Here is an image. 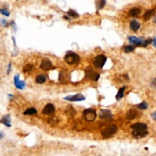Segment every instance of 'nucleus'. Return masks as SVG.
I'll use <instances>...</instances> for the list:
<instances>
[{
	"instance_id": "obj_1",
	"label": "nucleus",
	"mask_w": 156,
	"mask_h": 156,
	"mask_svg": "<svg viewBox=\"0 0 156 156\" xmlns=\"http://www.w3.org/2000/svg\"><path fill=\"white\" fill-rule=\"evenodd\" d=\"M64 60L69 65L77 64L80 62V57L74 52H67L64 57Z\"/></svg>"
},
{
	"instance_id": "obj_2",
	"label": "nucleus",
	"mask_w": 156,
	"mask_h": 156,
	"mask_svg": "<svg viewBox=\"0 0 156 156\" xmlns=\"http://www.w3.org/2000/svg\"><path fill=\"white\" fill-rule=\"evenodd\" d=\"M117 131V127L115 124H111V125L108 126V127H106L102 132H101V134H102L103 137V138H109L110 136H113V134L116 133Z\"/></svg>"
},
{
	"instance_id": "obj_3",
	"label": "nucleus",
	"mask_w": 156,
	"mask_h": 156,
	"mask_svg": "<svg viewBox=\"0 0 156 156\" xmlns=\"http://www.w3.org/2000/svg\"><path fill=\"white\" fill-rule=\"evenodd\" d=\"M83 116H84V119L87 121V122H92L94 120L96 117V112L94 109L89 108L84 110L83 112Z\"/></svg>"
},
{
	"instance_id": "obj_4",
	"label": "nucleus",
	"mask_w": 156,
	"mask_h": 156,
	"mask_svg": "<svg viewBox=\"0 0 156 156\" xmlns=\"http://www.w3.org/2000/svg\"><path fill=\"white\" fill-rule=\"evenodd\" d=\"M106 62H107V57L104 55H103V54H100V55L96 56V57L93 59V63L95 67L98 68V69H101V68L103 67Z\"/></svg>"
},
{
	"instance_id": "obj_5",
	"label": "nucleus",
	"mask_w": 156,
	"mask_h": 156,
	"mask_svg": "<svg viewBox=\"0 0 156 156\" xmlns=\"http://www.w3.org/2000/svg\"><path fill=\"white\" fill-rule=\"evenodd\" d=\"M86 77L90 79L93 80V81H97L100 78V74L98 72H96L95 71H93V69H90V68H87L86 69Z\"/></svg>"
},
{
	"instance_id": "obj_6",
	"label": "nucleus",
	"mask_w": 156,
	"mask_h": 156,
	"mask_svg": "<svg viewBox=\"0 0 156 156\" xmlns=\"http://www.w3.org/2000/svg\"><path fill=\"white\" fill-rule=\"evenodd\" d=\"M128 39L130 43L134 45H136V46H140V45L143 46L144 41H145L143 37H136L135 36H129Z\"/></svg>"
},
{
	"instance_id": "obj_7",
	"label": "nucleus",
	"mask_w": 156,
	"mask_h": 156,
	"mask_svg": "<svg viewBox=\"0 0 156 156\" xmlns=\"http://www.w3.org/2000/svg\"><path fill=\"white\" fill-rule=\"evenodd\" d=\"M65 100L69 101H81L85 100V97L81 94H77V95H72V96H67L64 98Z\"/></svg>"
},
{
	"instance_id": "obj_8",
	"label": "nucleus",
	"mask_w": 156,
	"mask_h": 156,
	"mask_svg": "<svg viewBox=\"0 0 156 156\" xmlns=\"http://www.w3.org/2000/svg\"><path fill=\"white\" fill-rule=\"evenodd\" d=\"M132 134L136 139H142V138L146 136L148 133L146 130H133Z\"/></svg>"
},
{
	"instance_id": "obj_9",
	"label": "nucleus",
	"mask_w": 156,
	"mask_h": 156,
	"mask_svg": "<svg viewBox=\"0 0 156 156\" xmlns=\"http://www.w3.org/2000/svg\"><path fill=\"white\" fill-rule=\"evenodd\" d=\"M40 68L45 71L50 70V69L53 68L52 63H51V62L49 60H44L42 61V63L40 65Z\"/></svg>"
},
{
	"instance_id": "obj_10",
	"label": "nucleus",
	"mask_w": 156,
	"mask_h": 156,
	"mask_svg": "<svg viewBox=\"0 0 156 156\" xmlns=\"http://www.w3.org/2000/svg\"><path fill=\"white\" fill-rule=\"evenodd\" d=\"M99 116L101 119H110V118L112 117V113L110 110L102 109L100 111Z\"/></svg>"
},
{
	"instance_id": "obj_11",
	"label": "nucleus",
	"mask_w": 156,
	"mask_h": 156,
	"mask_svg": "<svg viewBox=\"0 0 156 156\" xmlns=\"http://www.w3.org/2000/svg\"><path fill=\"white\" fill-rule=\"evenodd\" d=\"M54 110H55V108H54V106L52 104H48L44 107L43 110H42V113L46 115L52 114L54 112Z\"/></svg>"
},
{
	"instance_id": "obj_12",
	"label": "nucleus",
	"mask_w": 156,
	"mask_h": 156,
	"mask_svg": "<svg viewBox=\"0 0 156 156\" xmlns=\"http://www.w3.org/2000/svg\"><path fill=\"white\" fill-rule=\"evenodd\" d=\"M14 83L15 85L17 88L19 89H24L25 87V82L23 81H20L19 80V75H17L15 76L14 78Z\"/></svg>"
},
{
	"instance_id": "obj_13",
	"label": "nucleus",
	"mask_w": 156,
	"mask_h": 156,
	"mask_svg": "<svg viewBox=\"0 0 156 156\" xmlns=\"http://www.w3.org/2000/svg\"><path fill=\"white\" fill-rule=\"evenodd\" d=\"M130 128L132 129L133 130H146L147 125L145 123H137L132 124Z\"/></svg>"
},
{
	"instance_id": "obj_14",
	"label": "nucleus",
	"mask_w": 156,
	"mask_h": 156,
	"mask_svg": "<svg viewBox=\"0 0 156 156\" xmlns=\"http://www.w3.org/2000/svg\"><path fill=\"white\" fill-rule=\"evenodd\" d=\"M138 115H139V113L137 110L135 109H130L126 113V118L128 120H133L137 117Z\"/></svg>"
},
{
	"instance_id": "obj_15",
	"label": "nucleus",
	"mask_w": 156,
	"mask_h": 156,
	"mask_svg": "<svg viewBox=\"0 0 156 156\" xmlns=\"http://www.w3.org/2000/svg\"><path fill=\"white\" fill-rule=\"evenodd\" d=\"M0 123L4 124V125L6 126V127H11V118H10L9 115H5V116L1 119Z\"/></svg>"
},
{
	"instance_id": "obj_16",
	"label": "nucleus",
	"mask_w": 156,
	"mask_h": 156,
	"mask_svg": "<svg viewBox=\"0 0 156 156\" xmlns=\"http://www.w3.org/2000/svg\"><path fill=\"white\" fill-rule=\"evenodd\" d=\"M139 28H140L139 22H138L136 20L131 21V22H130V28L132 29V31H137L139 29Z\"/></svg>"
},
{
	"instance_id": "obj_17",
	"label": "nucleus",
	"mask_w": 156,
	"mask_h": 156,
	"mask_svg": "<svg viewBox=\"0 0 156 156\" xmlns=\"http://www.w3.org/2000/svg\"><path fill=\"white\" fill-rule=\"evenodd\" d=\"M141 12V10L138 8H133L129 12V16L131 17H137Z\"/></svg>"
},
{
	"instance_id": "obj_18",
	"label": "nucleus",
	"mask_w": 156,
	"mask_h": 156,
	"mask_svg": "<svg viewBox=\"0 0 156 156\" xmlns=\"http://www.w3.org/2000/svg\"><path fill=\"white\" fill-rule=\"evenodd\" d=\"M46 76L44 75H38L37 77H36V82L38 83V84H43V83H45V81H46Z\"/></svg>"
},
{
	"instance_id": "obj_19",
	"label": "nucleus",
	"mask_w": 156,
	"mask_h": 156,
	"mask_svg": "<svg viewBox=\"0 0 156 156\" xmlns=\"http://www.w3.org/2000/svg\"><path fill=\"white\" fill-rule=\"evenodd\" d=\"M65 112H66V113L68 115V116H72V117L74 116V115H75V113H76L75 110H74V109L71 106H68V107H67Z\"/></svg>"
},
{
	"instance_id": "obj_20",
	"label": "nucleus",
	"mask_w": 156,
	"mask_h": 156,
	"mask_svg": "<svg viewBox=\"0 0 156 156\" xmlns=\"http://www.w3.org/2000/svg\"><path fill=\"white\" fill-rule=\"evenodd\" d=\"M154 9L148 10V11H147L143 16L144 19H145V20H148V19H149L150 18H151V16L154 15Z\"/></svg>"
},
{
	"instance_id": "obj_21",
	"label": "nucleus",
	"mask_w": 156,
	"mask_h": 156,
	"mask_svg": "<svg viewBox=\"0 0 156 156\" xmlns=\"http://www.w3.org/2000/svg\"><path fill=\"white\" fill-rule=\"evenodd\" d=\"M125 86H123V87L121 88L119 90V92H118V94L116 95V100L117 101H119V100L121 99V98H122V97H123L124 95V92H125Z\"/></svg>"
},
{
	"instance_id": "obj_22",
	"label": "nucleus",
	"mask_w": 156,
	"mask_h": 156,
	"mask_svg": "<svg viewBox=\"0 0 156 156\" xmlns=\"http://www.w3.org/2000/svg\"><path fill=\"white\" fill-rule=\"evenodd\" d=\"M23 113L25 115H34V114H36V113H37V110H36L35 108H33V107H31V108L27 109L25 111H24Z\"/></svg>"
},
{
	"instance_id": "obj_23",
	"label": "nucleus",
	"mask_w": 156,
	"mask_h": 156,
	"mask_svg": "<svg viewBox=\"0 0 156 156\" xmlns=\"http://www.w3.org/2000/svg\"><path fill=\"white\" fill-rule=\"evenodd\" d=\"M106 4V1H97L96 2V8H97L98 10L101 9L104 7V5Z\"/></svg>"
},
{
	"instance_id": "obj_24",
	"label": "nucleus",
	"mask_w": 156,
	"mask_h": 156,
	"mask_svg": "<svg viewBox=\"0 0 156 156\" xmlns=\"http://www.w3.org/2000/svg\"><path fill=\"white\" fill-rule=\"evenodd\" d=\"M134 47L132 46V45H129V46H125L123 47V50L125 51V53H131L132 52V51H134Z\"/></svg>"
},
{
	"instance_id": "obj_25",
	"label": "nucleus",
	"mask_w": 156,
	"mask_h": 156,
	"mask_svg": "<svg viewBox=\"0 0 156 156\" xmlns=\"http://www.w3.org/2000/svg\"><path fill=\"white\" fill-rule=\"evenodd\" d=\"M67 15L71 18H77L78 16H79V15L77 14L75 11H74V10H71V9L69 10V11L67 12Z\"/></svg>"
},
{
	"instance_id": "obj_26",
	"label": "nucleus",
	"mask_w": 156,
	"mask_h": 156,
	"mask_svg": "<svg viewBox=\"0 0 156 156\" xmlns=\"http://www.w3.org/2000/svg\"><path fill=\"white\" fill-rule=\"evenodd\" d=\"M137 107H139L140 110H146V109L148 108V104H147L146 102H145V101H144V102L139 104V105L137 106Z\"/></svg>"
},
{
	"instance_id": "obj_27",
	"label": "nucleus",
	"mask_w": 156,
	"mask_h": 156,
	"mask_svg": "<svg viewBox=\"0 0 156 156\" xmlns=\"http://www.w3.org/2000/svg\"><path fill=\"white\" fill-rule=\"evenodd\" d=\"M33 69V66L31 64H28L23 68V72H31V69Z\"/></svg>"
},
{
	"instance_id": "obj_28",
	"label": "nucleus",
	"mask_w": 156,
	"mask_h": 156,
	"mask_svg": "<svg viewBox=\"0 0 156 156\" xmlns=\"http://www.w3.org/2000/svg\"><path fill=\"white\" fill-rule=\"evenodd\" d=\"M0 13L2 15H4L5 16H9V12L8 11V9H0Z\"/></svg>"
},
{
	"instance_id": "obj_29",
	"label": "nucleus",
	"mask_w": 156,
	"mask_h": 156,
	"mask_svg": "<svg viewBox=\"0 0 156 156\" xmlns=\"http://www.w3.org/2000/svg\"><path fill=\"white\" fill-rule=\"evenodd\" d=\"M0 23H1V25H2V26H3V27H7L9 25L8 22H7L5 20V19H2V20L0 21Z\"/></svg>"
},
{
	"instance_id": "obj_30",
	"label": "nucleus",
	"mask_w": 156,
	"mask_h": 156,
	"mask_svg": "<svg viewBox=\"0 0 156 156\" xmlns=\"http://www.w3.org/2000/svg\"><path fill=\"white\" fill-rule=\"evenodd\" d=\"M151 86L152 88H156V78H154V79H152V81H151Z\"/></svg>"
},
{
	"instance_id": "obj_31",
	"label": "nucleus",
	"mask_w": 156,
	"mask_h": 156,
	"mask_svg": "<svg viewBox=\"0 0 156 156\" xmlns=\"http://www.w3.org/2000/svg\"><path fill=\"white\" fill-rule=\"evenodd\" d=\"M151 118H152L154 120H156V112H154V113H151Z\"/></svg>"
},
{
	"instance_id": "obj_32",
	"label": "nucleus",
	"mask_w": 156,
	"mask_h": 156,
	"mask_svg": "<svg viewBox=\"0 0 156 156\" xmlns=\"http://www.w3.org/2000/svg\"><path fill=\"white\" fill-rule=\"evenodd\" d=\"M152 43H153V45H154V47L156 48V37H154V39H153V40H152Z\"/></svg>"
},
{
	"instance_id": "obj_33",
	"label": "nucleus",
	"mask_w": 156,
	"mask_h": 156,
	"mask_svg": "<svg viewBox=\"0 0 156 156\" xmlns=\"http://www.w3.org/2000/svg\"><path fill=\"white\" fill-rule=\"evenodd\" d=\"M4 137V133L2 131H0V139Z\"/></svg>"
},
{
	"instance_id": "obj_34",
	"label": "nucleus",
	"mask_w": 156,
	"mask_h": 156,
	"mask_svg": "<svg viewBox=\"0 0 156 156\" xmlns=\"http://www.w3.org/2000/svg\"><path fill=\"white\" fill-rule=\"evenodd\" d=\"M10 69H11V63H9V70H8V73L10 72Z\"/></svg>"
},
{
	"instance_id": "obj_35",
	"label": "nucleus",
	"mask_w": 156,
	"mask_h": 156,
	"mask_svg": "<svg viewBox=\"0 0 156 156\" xmlns=\"http://www.w3.org/2000/svg\"><path fill=\"white\" fill-rule=\"evenodd\" d=\"M154 23H156V18L154 19Z\"/></svg>"
},
{
	"instance_id": "obj_36",
	"label": "nucleus",
	"mask_w": 156,
	"mask_h": 156,
	"mask_svg": "<svg viewBox=\"0 0 156 156\" xmlns=\"http://www.w3.org/2000/svg\"><path fill=\"white\" fill-rule=\"evenodd\" d=\"M99 156H100V155H99Z\"/></svg>"
}]
</instances>
